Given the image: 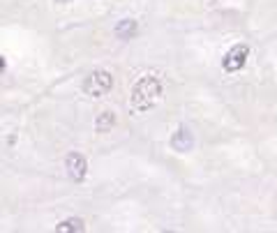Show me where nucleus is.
<instances>
[{
  "label": "nucleus",
  "mask_w": 277,
  "mask_h": 233,
  "mask_svg": "<svg viewBox=\"0 0 277 233\" xmlns=\"http://www.w3.org/2000/svg\"><path fill=\"white\" fill-rule=\"evenodd\" d=\"M116 35H118L120 39H130L136 35V21H132V19H123V21L116 26Z\"/></svg>",
  "instance_id": "423d86ee"
},
{
  "label": "nucleus",
  "mask_w": 277,
  "mask_h": 233,
  "mask_svg": "<svg viewBox=\"0 0 277 233\" xmlns=\"http://www.w3.org/2000/svg\"><path fill=\"white\" fill-rule=\"evenodd\" d=\"M111 86H114V76H111L109 72L97 70L83 81V92L90 95V97H104V95L111 90Z\"/></svg>",
  "instance_id": "f03ea898"
},
{
  "label": "nucleus",
  "mask_w": 277,
  "mask_h": 233,
  "mask_svg": "<svg viewBox=\"0 0 277 233\" xmlns=\"http://www.w3.org/2000/svg\"><path fill=\"white\" fill-rule=\"evenodd\" d=\"M0 72H5V58L0 55Z\"/></svg>",
  "instance_id": "1a4fd4ad"
},
{
  "label": "nucleus",
  "mask_w": 277,
  "mask_h": 233,
  "mask_svg": "<svg viewBox=\"0 0 277 233\" xmlns=\"http://www.w3.org/2000/svg\"><path fill=\"white\" fill-rule=\"evenodd\" d=\"M65 168H67V176H70L74 183H81L88 173V162L81 152H70L65 159Z\"/></svg>",
  "instance_id": "20e7f679"
},
{
  "label": "nucleus",
  "mask_w": 277,
  "mask_h": 233,
  "mask_svg": "<svg viewBox=\"0 0 277 233\" xmlns=\"http://www.w3.org/2000/svg\"><path fill=\"white\" fill-rule=\"evenodd\" d=\"M247 58H250V46H247V44H236V46H231V49L227 51V55L222 58V67L227 72H238L245 67Z\"/></svg>",
  "instance_id": "7ed1b4c3"
},
{
  "label": "nucleus",
  "mask_w": 277,
  "mask_h": 233,
  "mask_svg": "<svg viewBox=\"0 0 277 233\" xmlns=\"http://www.w3.org/2000/svg\"><path fill=\"white\" fill-rule=\"evenodd\" d=\"M192 143H194V139H192L187 127H178V132H176L174 139H171V146H174L178 152H187L192 148Z\"/></svg>",
  "instance_id": "39448f33"
},
{
  "label": "nucleus",
  "mask_w": 277,
  "mask_h": 233,
  "mask_svg": "<svg viewBox=\"0 0 277 233\" xmlns=\"http://www.w3.org/2000/svg\"><path fill=\"white\" fill-rule=\"evenodd\" d=\"M159 95H162V83H159V79L146 74L136 81L134 90H132V106H134L136 111H146V108H150L152 104L157 102Z\"/></svg>",
  "instance_id": "f257e3e1"
},
{
  "label": "nucleus",
  "mask_w": 277,
  "mask_h": 233,
  "mask_svg": "<svg viewBox=\"0 0 277 233\" xmlns=\"http://www.w3.org/2000/svg\"><path fill=\"white\" fill-rule=\"evenodd\" d=\"M114 125H116V115L111 113V111H104V113L97 118V123H95L97 132H106V130H111Z\"/></svg>",
  "instance_id": "6e6552de"
},
{
  "label": "nucleus",
  "mask_w": 277,
  "mask_h": 233,
  "mask_svg": "<svg viewBox=\"0 0 277 233\" xmlns=\"http://www.w3.org/2000/svg\"><path fill=\"white\" fill-rule=\"evenodd\" d=\"M56 231L58 233H65V231H86V224H83V219H79V217H70V219H63V222L56 226Z\"/></svg>",
  "instance_id": "0eeeda50"
}]
</instances>
